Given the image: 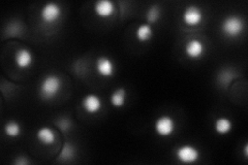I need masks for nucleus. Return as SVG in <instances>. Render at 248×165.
<instances>
[{
    "mask_svg": "<svg viewBox=\"0 0 248 165\" xmlns=\"http://www.w3.org/2000/svg\"><path fill=\"white\" fill-rule=\"evenodd\" d=\"M176 158L182 163H195L200 159L201 153L198 148L192 145H183L175 152Z\"/></svg>",
    "mask_w": 248,
    "mask_h": 165,
    "instance_id": "obj_5",
    "label": "nucleus"
},
{
    "mask_svg": "<svg viewBox=\"0 0 248 165\" xmlns=\"http://www.w3.org/2000/svg\"><path fill=\"white\" fill-rule=\"evenodd\" d=\"M247 156H248V145L245 144V146H244V157L245 158H247Z\"/></svg>",
    "mask_w": 248,
    "mask_h": 165,
    "instance_id": "obj_19",
    "label": "nucleus"
},
{
    "mask_svg": "<svg viewBox=\"0 0 248 165\" xmlns=\"http://www.w3.org/2000/svg\"><path fill=\"white\" fill-rule=\"evenodd\" d=\"M33 55L28 49L22 48L15 55V63L19 69H27L33 63Z\"/></svg>",
    "mask_w": 248,
    "mask_h": 165,
    "instance_id": "obj_11",
    "label": "nucleus"
},
{
    "mask_svg": "<svg viewBox=\"0 0 248 165\" xmlns=\"http://www.w3.org/2000/svg\"><path fill=\"white\" fill-rule=\"evenodd\" d=\"M206 46L205 44L198 38H191L185 44L184 52L185 55L191 60H199L205 54Z\"/></svg>",
    "mask_w": 248,
    "mask_h": 165,
    "instance_id": "obj_7",
    "label": "nucleus"
},
{
    "mask_svg": "<svg viewBox=\"0 0 248 165\" xmlns=\"http://www.w3.org/2000/svg\"><path fill=\"white\" fill-rule=\"evenodd\" d=\"M36 138L44 146H52L56 143L57 135L50 127H42L36 132Z\"/></svg>",
    "mask_w": 248,
    "mask_h": 165,
    "instance_id": "obj_12",
    "label": "nucleus"
},
{
    "mask_svg": "<svg viewBox=\"0 0 248 165\" xmlns=\"http://www.w3.org/2000/svg\"><path fill=\"white\" fill-rule=\"evenodd\" d=\"M232 129V122L227 117L217 118L214 123V130L219 135H226Z\"/></svg>",
    "mask_w": 248,
    "mask_h": 165,
    "instance_id": "obj_13",
    "label": "nucleus"
},
{
    "mask_svg": "<svg viewBox=\"0 0 248 165\" xmlns=\"http://www.w3.org/2000/svg\"><path fill=\"white\" fill-rule=\"evenodd\" d=\"M62 82L55 75H49L44 77L40 85V95L44 99H52L58 95L61 90Z\"/></svg>",
    "mask_w": 248,
    "mask_h": 165,
    "instance_id": "obj_1",
    "label": "nucleus"
},
{
    "mask_svg": "<svg viewBox=\"0 0 248 165\" xmlns=\"http://www.w3.org/2000/svg\"><path fill=\"white\" fill-rule=\"evenodd\" d=\"M182 20L187 26H198L204 20V13L197 5H188L182 13Z\"/></svg>",
    "mask_w": 248,
    "mask_h": 165,
    "instance_id": "obj_6",
    "label": "nucleus"
},
{
    "mask_svg": "<svg viewBox=\"0 0 248 165\" xmlns=\"http://www.w3.org/2000/svg\"><path fill=\"white\" fill-rule=\"evenodd\" d=\"M245 28L244 20L239 15H232L224 19L221 23L222 33L231 38L238 37L243 33Z\"/></svg>",
    "mask_w": 248,
    "mask_h": 165,
    "instance_id": "obj_2",
    "label": "nucleus"
},
{
    "mask_svg": "<svg viewBox=\"0 0 248 165\" xmlns=\"http://www.w3.org/2000/svg\"><path fill=\"white\" fill-rule=\"evenodd\" d=\"M177 128V123L174 118L170 115L159 116L154 123V130L161 137H169L174 135Z\"/></svg>",
    "mask_w": 248,
    "mask_h": 165,
    "instance_id": "obj_3",
    "label": "nucleus"
},
{
    "mask_svg": "<svg viewBox=\"0 0 248 165\" xmlns=\"http://www.w3.org/2000/svg\"><path fill=\"white\" fill-rule=\"evenodd\" d=\"M95 68L97 74L102 77H112L115 75V64L108 56H99L96 59Z\"/></svg>",
    "mask_w": 248,
    "mask_h": 165,
    "instance_id": "obj_9",
    "label": "nucleus"
},
{
    "mask_svg": "<svg viewBox=\"0 0 248 165\" xmlns=\"http://www.w3.org/2000/svg\"><path fill=\"white\" fill-rule=\"evenodd\" d=\"M62 15V9L58 3L48 2L46 3L40 12L41 20L46 24H53L57 22Z\"/></svg>",
    "mask_w": 248,
    "mask_h": 165,
    "instance_id": "obj_4",
    "label": "nucleus"
},
{
    "mask_svg": "<svg viewBox=\"0 0 248 165\" xmlns=\"http://www.w3.org/2000/svg\"><path fill=\"white\" fill-rule=\"evenodd\" d=\"M82 108L85 112L90 115L97 114L103 107V100L96 94H87L82 99Z\"/></svg>",
    "mask_w": 248,
    "mask_h": 165,
    "instance_id": "obj_8",
    "label": "nucleus"
},
{
    "mask_svg": "<svg viewBox=\"0 0 248 165\" xmlns=\"http://www.w3.org/2000/svg\"><path fill=\"white\" fill-rule=\"evenodd\" d=\"M74 154V148L71 145H65L63 148V151H62L60 157L61 158H64V159H68V158H72V156Z\"/></svg>",
    "mask_w": 248,
    "mask_h": 165,
    "instance_id": "obj_18",
    "label": "nucleus"
},
{
    "mask_svg": "<svg viewBox=\"0 0 248 165\" xmlns=\"http://www.w3.org/2000/svg\"><path fill=\"white\" fill-rule=\"evenodd\" d=\"M127 92L124 88L116 89L111 95V104L114 107H122L126 102Z\"/></svg>",
    "mask_w": 248,
    "mask_h": 165,
    "instance_id": "obj_15",
    "label": "nucleus"
},
{
    "mask_svg": "<svg viewBox=\"0 0 248 165\" xmlns=\"http://www.w3.org/2000/svg\"><path fill=\"white\" fill-rule=\"evenodd\" d=\"M160 17V10L157 5H153L147 13V19L149 22H156Z\"/></svg>",
    "mask_w": 248,
    "mask_h": 165,
    "instance_id": "obj_17",
    "label": "nucleus"
},
{
    "mask_svg": "<svg viewBox=\"0 0 248 165\" xmlns=\"http://www.w3.org/2000/svg\"><path fill=\"white\" fill-rule=\"evenodd\" d=\"M153 36V29L148 23H144V24L139 25L136 30V38L140 43H146L149 42Z\"/></svg>",
    "mask_w": 248,
    "mask_h": 165,
    "instance_id": "obj_14",
    "label": "nucleus"
},
{
    "mask_svg": "<svg viewBox=\"0 0 248 165\" xmlns=\"http://www.w3.org/2000/svg\"><path fill=\"white\" fill-rule=\"evenodd\" d=\"M4 132L9 137H18L22 132V127L17 121H9L4 126Z\"/></svg>",
    "mask_w": 248,
    "mask_h": 165,
    "instance_id": "obj_16",
    "label": "nucleus"
},
{
    "mask_svg": "<svg viewBox=\"0 0 248 165\" xmlns=\"http://www.w3.org/2000/svg\"><path fill=\"white\" fill-rule=\"evenodd\" d=\"M116 6L111 0H99L94 4V13L100 19H108L115 14Z\"/></svg>",
    "mask_w": 248,
    "mask_h": 165,
    "instance_id": "obj_10",
    "label": "nucleus"
}]
</instances>
